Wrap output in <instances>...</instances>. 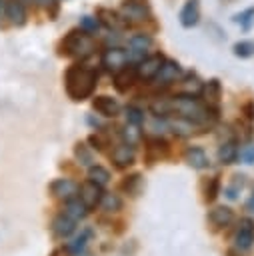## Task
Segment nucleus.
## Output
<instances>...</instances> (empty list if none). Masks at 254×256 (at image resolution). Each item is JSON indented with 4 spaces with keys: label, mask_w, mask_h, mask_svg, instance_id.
Returning <instances> with one entry per match:
<instances>
[{
    "label": "nucleus",
    "mask_w": 254,
    "mask_h": 256,
    "mask_svg": "<svg viewBox=\"0 0 254 256\" xmlns=\"http://www.w3.org/2000/svg\"><path fill=\"white\" fill-rule=\"evenodd\" d=\"M96 82H98L96 70H92L88 66H82V64L70 66L64 74L66 94L76 102H82V100L90 98L94 88H96Z\"/></svg>",
    "instance_id": "nucleus-1"
},
{
    "label": "nucleus",
    "mask_w": 254,
    "mask_h": 256,
    "mask_svg": "<svg viewBox=\"0 0 254 256\" xmlns=\"http://www.w3.org/2000/svg\"><path fill=\"white\" fill-rule=\"evenodd\" d=\"M168 104H170V114H176L178 118L188 120L192 124H204L208 122L210 116H216L214 114L216 110H212L208 104H202L192 94H178L170 98Z\"/></svg>",
    "instance_id": "nucleus-2"
},
{
    "label": "nucleus",
    "mask_w": 254,
    "mask_h": 256,
    "mask_svg": "<svg viewBox=\"0 0 254 256\" xmlns=\"http://www.w3.org/2000/svg\"><path fill=\"white\" fill-rule=\"evenodd\" d=\"M62 48H64V54H66V56L84 60V58H88V56L94 54L96 44H94V40L90 38V34L82 30V32H70V34L64 38Z\"/></svg>",
    "instance_id": "nucleus-3"
},
{
    "label": "nucleus",
    "mask_w": 254,
    "mask_h": 256,
    "mask_svg": "<svg viewBox=\"0 0 254 256\" xmlns=\"http://www.w3.org/2000/svg\"><path fill=\"white\" fill-rule=\"evenodd\" d=\"M48 188H50V194L62 202H68V200L78 196V184L70 178H56L50 182Z\"/></svg>",
    "instance_id": "nucleus-4"
},
{
    "label": "nucleus",
    "mask_w": 254,
    "mask_h": 256,
    "mask_svg": "<svg viewBox=\"0 0 254 256\" xmlns=\"http://www.w3.org/2000/svg\"><path fill=\"white\" fill-rule=\"evenodd\" d=\"M78 198H80V202H82L88 210H92V208H96V206L100 204L102 186H98V184L92 182V180H86L84 184L78 186Z\"/></svg>",
    "instance_id": "nucleus-5"
},
{
    "label": "nucleus",
    "mask_w": 254,
    "mask_h": 256,
    "mask_svg": "<svg viewBox=\"0 0 254 256\" xmlns=\"http://www.w3.org/2000/svg\"><path fill=\"white\" fill-rule=\"evenodd\" d=\"M236 248L238 250H248L254 244V220L252 218H242L238 222L236 228V236H234Z\"/></svg>",
    "instance_id": "nucleus-6"
},
{
    "label": "nucleus",
    "mask_w": 254,
    "mask_h": 256,
    "mask_svg": "<svg viewBox=\"0 0 254 256\" xmlns=\"http://www.w3.org/2000/svg\"><path fill=\"white\" fill-rule=\"evenodd\" d=\"M102 66L108 70V72H118L120 68H124L126 66V62H128V54H126V50H122V48H118V46H114V48H108V50H104V54H102Z\"/></svg>",
    "instance_id": "nucleus-7"
},
{
    "label": "nucleus",
    "mask_w": 254,
    "mask_h": 256,
    "mask_svg": "<svg viewBox=\"0 0 254 256\" xmlns=\"http://www.w3.org/2000/svg\"><path fill=\"white\" fill-rule=\"evenodd\" d=\"M134 144L130 142H122V144H116L110 152V160L114 162L116 168H128L134 164Z\"/></svg>",
    "instance_id": "nucleus-8"
},
{
    "label": "nucleus",
    "mask_w": 254,
    "mask_h": 256,
    "mask_svg": "<svg viewBox=\"0 0 254 256\" xmlns=\"http://www.w3.org/2000/svg\"><path fill=\"white\" fill-rule=\"evenodd\" d=\"M162 62H164V58H162L160 54H152V56L144 58V60L136 66V74H138V78L144 80V82L154 80L156 74H158V70H160V66H162Z\"/></svg>",
    "instance_id": "nucleus-9"
},
{
    "label": "nucleus",
    "mask_w": 254,
    "mask_h": 256,
    "mask_svg": "<svg viewBox=\"0 0 254 256\" xmlns=\"http://www.w3.org/2000/svg\"><path fill=\"white\" fill-rule=\"evenodd\" d=\"M138 80V74H136V66H124L120 68L118 72H114V88L118 92H128L132 88V84Z\"/></svg>",
    "instance_id": "nucleus-10"
},
{
    "label": "nucleus",
    "mask_w": 254,
    "mask_h": 256,
    "mask_svg": "<svg viewBox=\"0 0 254 256\" xmlns=\"http://www.w3.org/2000/svg\"><path fill=\"white\" fill-rule=\"evenodd\" d=\"M92 108H94L98 114L106 116V118H114V116H118V112H120V104L116 102V98L106 96V94L96 96V98L92 100Z\"/></svg>",
    "instance_id": "nucleus-11"
},
{
    "label": "nucleus",
    "mask_w": 254,
    "mask_h": 256,
    "mask_svg": "<svg viewBox=\"0 0 254 256\" xmlns=\"http://www.w3.org/2000/svg\"><path fill=\"white\" fill-rule=\"evenodd\" d=\"M184 160L190 168L194 170H204L210 166V160H208V154L204 152V148L200 146H188L186 152H184Z\"/></svg>",
    "instance_id": "nucleus-12"
},
{
    "label": "nucleus",
    "mask_w": 254,
    "mask_h": 256,
    "mask_svg": "<svg viewBox=\"0 0 254 256\" xmlns=\"http://www.w3.org/2000/svg\"><path fill=\"white\" fill-rule=\"evenodd\" d=\"M208 222L214 226V228H226L234 222V212L232 208L228 206H216L208 212Z\"/></svg>",
    "instance_id": "nucleus-13"
},
{
    "label": "nucleus",
    "mask_w": 254,
    "mask_h": 256,
    "mask_svg": "<svg viewBox=\"0 0 254 256\" xmlns=\"http://www.w3.org/2000/svg\"><path fill=\"white\" fill-rule=\"evenodd\" d=\"M180 72L182 70H180V64L176 60H164L162 66H160V70H158V74H156V80H158V84L166 86V84L176 82V78L180 76Z\"/></svg>",
    "instance_id": "nucleus-14"
},
{
    "label": "nucleus",
    "mask_w": 254,
    "mask_h": 256,
    "mask_svg": "<svg viewBox=\"0 0 254 256\" xmlns=\"http://www.w3.org/2000/svg\"><path fill=\"white\" fill-rule=\"evenodd\" d=\"M50 230H52V234H54L56 238H68V236L76 230V220L68 218L66 214H58V216L52 220Z\"/></svg>",
    "instance_id": "nucleus-15"
},
{
    "label": "nucleus",
    "mask_w": 254,
    "mask_h": 256,
    "mask_svg": "<svg viewBox=\"0 0 254 256\" xmlns=\"http://www.w3.org/2000/svg\"><path fill=\"white\" fill-rule=\"evenodd\" d=\"M198 18H200V4L198 0H188L182 10H180V24L184 28H192L198 24Z\"/></svg>",
    "instance_id": "nucleus-16"
},
{
    "label": "nucleus",
    "mask_w": 254,
    "mask_h": 256,
    "mask_svg": "<svg viewBox=\"0 0 254 256\" xmlns=\"http://www.w3.org/2000/svg\"><path fill=\"white\" fill-rule=\"evenodd\" d=\"M124 194H128V196H138L140 192H142V188H144V178H142V174H138V172H134V174H128V176H124L122 178V182H120V186H118Z\"/></svg>",
    "instance_id": "nucleus-17"
},
{
    "label": "nucleus",
    "mask_w": 254,
    "mask_h": 256,
    "mask_svg": "<svg viewBox=\"0 0 254 256\" xmlns=\"http://www.w3.org/2000/svg\"><path fill=\"white\" fill-rule=\"evenodd\" d=\"M238 152H240V150H238L236 140H226V142H222L220 148H218V162L224 164V166L234 164L236 158H238Z\"/></svg>",
    "instance_id": "nucleus-18"
},
{
    "label": "nucleus",
    "mask_w": 254,
    "mask_h": 256,
    "mask_svg": "<svg viewBox=\"0 0 254 256\" xmlns=\"http://www.w3.org/2000/svg\"><path fill=\"white\" fill-rule=\"evenodd\" d=\"M122 14H124L126 18H130V20L140 22V20H144V18H146L148 8H146L140 0H126V2L122 4Z\"/></svg>",
    "instance_id": "nucleus-19"
},
{
    "label": "nucleus",
    "mask_w": 254,
    "mask_h": 256,
    "mask_svg": "<svg viewBox=\"0 0 254 256\" xmlns=\"http://www.w3.org/2000/svg\"><path fill=\"white\" fill-rule=\"evenodd\" d=\"M146 152H148V164H152V160L156 158H164L168 154V142L162 138H148L146 140Z\"/></svg>",
    "instance_id": "nucleus-20"
},
{
    "label": "nucleus",
    "mask_w": 254,
    "mask_h": 256,
    "mask_svg": "<svg viewBox=\"0 0 254 256\" xmlns=\"http://www.w3.org/2000/svg\"><path fill=\"white\" fill-rule=\"evenodd\" d=\"M6 16L10 18L12 24L16 26H22L26 22V10H24V4L20 0H8L6 2Z\"/></svg>",
    "instance_id": "nucleus-21"
},
{
    "label": "nucleus",
    "mask_w": 254,
    "mask_h": 256,
    "mask_svg": "<svg viewBox=\"0 0 254 256\" xmlns=\"http://www.w3.org/2000/svg\"><path fill=\"white\" fill-rule=\"evenodd\" d=\"M62 214H66L68 218H72V220H82L86 214H88V208L80 202V198L76 196V198H72V200H68V202H64V210H62Z\"/></svg>",
    "instance_id": "nucleus-22"
},
{
    "label": "nucleus",
    "mask_w": 254,
    "mask_h": 256,
    "mask_svg": "<svg viewBox=\"0 0 254 256\" xmlns=\"http://www.w3.org/2000/svg\"><path fill=\"white\" fill-rule=\"evenodd\" d=\"M104 212L112 214V212H118L122 210V198L114 192H102V198H100V204H98Z\"/></svg>",
    "instance_id": "nucleus-23"
},
{
    "label": "nucleus",
    "mask_w": 254,
    "mask_h": 256,
    "mask_svg": "<svg viewBox=\"0 0 254 256\" xmlns=\"http://www.w3.org/2000/svg\"><path fill=\"white\" fill-rule=\"evenodd\" d=\"M88 180H92L104 188L110 182V172L100 164H92V166H88Z\"/></svg>",
    "instance_id": "nucleus-24"
},
{
    "label": "nucleus",
    "mask_w": 254,
    "mask_h": 256,
    "mask_svg": "<svg viewBox=\"0 0 254 256\" xmlns=\"http://www.w3.org/2000/svg\"><path fill=\"white\" fill-rule=\"evenodd\" d=\"M128 46L134 54H144L150 46H152V38L148 34H134L130 40H128Z\"/></svg>",
    "instance_id": "nucleus-25"
},
{
    "label": "nucleus",
    "mask_w": 254,
    "mask_h": 256,
    "mask_svg": "<svg viewBox=\"0 0 254 256\" xmlns=\"http://www.w3.org/2000/svg\"><path fill=\"white\" fill-rule=\"evenodd\" d=\"M220 188H222L220 176L208 178V180L204 182V202H214V200L218 198V194H220Z\"/></svg>",
    "instance_id": "nucleus-26"
},
{
    "label": "nucleus",
    "mask_w": 254,
    "mask_h": 256,
    "mask_svg": "<svg viewBox=\"0 0 254 256\" xmlns=\"http://www.w3.org/2000/svg\"><path fill=\"white\" fill-rule=\"evenodd\" d=\"M202 92H204L206 104H208V106H216V104H218V98H220V82H218V80H210V82L202 88Z\"/></svg>",
    "instance_id": "nucleus-27"
},
{
    "label": "nucleus",
    "mask_w": 254,
    "mask_h": 256,
    "mask_svg": "<svg viewBox=\"0 0 254 256\" xmlns=\"http://www.w3.org/2000/svg\"><path fill=\"white\" fill-rule=\"evenodd\" d=\"M90 238H92V230H90V228H86L80 236H76V238L66 246V250H68L70 254H78V252H82V250H84V246H86V242H88Z\"/></svg>",
    "instance_id": "nucleus-28"
},
{
    "label": "nucleus",
    "mask_w": 254,
    "mask_h": 256,
    "mask_svg": "<svg viewBox=\"0 0 254 256\" xmlns=\"http://www.w3.org/2000/svg\"><path fill=\"white\" fill-rule=\"evenodd\" d=\"M74 154H76V158H78V162H80L82 166H92V164H94V156H92L90 148H88L84 142H78V144H76Z\"/></svg>",
    "instance_id": "nucleus-29"
},
{
    "label": "nucleus",
    "mask_w": 254,
    "mask_h": 256,
    "mask_svg": "<svg viewBox=\"0 0 254 256\" xmlns=\"http://www.w3.org/2000/svg\"><path fill=\"white\" fill-rule=\"evenodd\" d=\"M232 50L238 58H250V56H254V42L252 40H240L234 44Z\"/></svg>",
    "instance_id": "nucleus-30"
},
{
    "label": "nucleus",
    "mask_w": 254,
    "mask_h": 256,
    "mask_svg": "<svg viewBox=\"0 0 254 256\" xmlns=\"http://www.w3.org/2000/svg\"><path fill=\"white\" fill-rule=\"evenodd\" d=\"M126 122H128L130 126H142V122H144V112H142L140 108H136V106H128V108H126Z\"/></svg>",
    "instance_id": "nucleus-31"
},
{
    "label": "nucleus",
    "mask_w": 254,
    "mask_h": 256,
    "mask_svg": "<svg viewBox=\"0 0 254 256\" xmlns=\"http://www.w3.org/2000/svg\"><path fill=\"white\" fill-rule=\"evenodd\" d=\"M234 22H238L242 28H250L252 22H254V8H246L242 14H236L234 16Z\"/></svg>",
    "instance_id": "nucleus-32"
},
{
    "label": "nucleus",
    "mask_w": 254,
    "mask_h": 256,
    "mask_svg": "<svg viewBox=\"0 0 254 256\" xmlns=\"http://www.w3.org/2000/svg\"><path fill=\"white\" fill-rule=\"evenodd\" d=\"M98 18H94V16H82L80 18V30H84V32H88V34H92V32H96L98 30Z\"/></svg>",
    "instance_id": "nucleus-33"
},
{
    "label": "nucleus",
    "mask_w": 254,
    "mask_h": 256,
    "mask_svg": "<svg viewBox=\"0 0 254 256\" xmlns=\"http://www.w3.org/2000/svg\"><path fill=\"white\" fill-rule=\"evenodd\" d=\"M234 178H236V180H234V184L226 188V196H228L230 200H234V198H236V194H238V188H242V184H244V176H242V174H236Z\"/></svg>",
    "instance_id": "nucleus-34"
},
{
    "label": "nucleus",
    "mask_w": 254,
    "mask_h": 256,
    "mask_svg": "<svg viewBox=\"0 0 254 256\" xmlns=\"http://www.w3.org/2000/svg\"><path fill=\"white\" fill-rule=\"evenodd\" d=\"M238 156L242 158L244 164H254V146H246L244 150L238 152Z\"/></svg>",
    "instance_id": "nucleus-35"
},
{
    "label": "nucleus",
    "mask_w": 254,
    "mask_h": 256,
    "mask_svg": "<svg viewBox=\"0 0 254 256\" xmlns=\"http://www.w3.org/2000/svg\"><path fill=\"white\" fill-rule=\"evenodd\" d=\"M88 142H90V144H92V148H96V150H102V148H104V144H106V142H104L100 136H96V134H92V136L88 138Z\"/></svg>",
    "instance_id": "nucleus-36"
},
{
    "label": "nucleus",
    "mask_w": 254,
    "mask_h": 256,
    "mask_svg": "<svg viewBox=\"0 0 254 256\" xmlns=\"http://www.w3.org/2000/svg\"><path fill=\"white\" fill-rule=\"evenodd\" d=\"M242 112L246 114L248 120H254V102H246V104L242 106Z\"/></svg>",
    "instance_id": "nucleus-37"
},
{
    "label": "nucleus",
    "mask_w": 254,
    "mask_h": 256,
    "mask_svg": "<svg viewBox=\"0 0 254 256\" xmlns=\"http://www.w3.org/2000/svg\"><path fill=\"white\" fill-rule=\"evenodd\" d=\"M246 208H248L250 212H254V194H252V198H250V200L246 202Z\"/></svg>",
    "instance_id": "nucleus-38"
},
{
    "label": "nucleus",
    "mask_w": 254,
    "mask_h": 256,
    "mask_svg": "<svg viewBox=\"0 0 254 256\" xmlns=\"http://www.w3.org/2000/svg\"><path fill=\"white\" fill-rule=\"evenodd\" d=\"M28 2H36V4H50L52 0H28Z\"/></svg>",
    "instance_id": "nucleus-39"
},
{
    "label": "nucleus",
    "mask_w": 254,
    "mask_h": 256,
    "mask_svg": "<svg viewBox=\"0 0 254 256\" xmlns=\"http://www.w3.org/2000/svg\"><path fill=\"white\" fill-rule=\"evenodd\" d=\"M0 14H2V0H0Z\"/></svg>",
    "instance_id": "nucleus-40"
}]
</instances>
